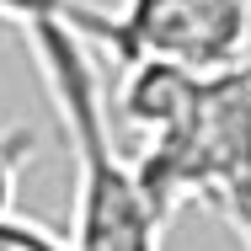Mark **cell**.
<instances>
[{
	"instance_id": "1",
	"label": "cell",
	"mask_w": 251,
	"mask_h": 251,
	"mask_svg": "<svg viewBox=\"0 0 251 251\" xmlns=\"http://www.w3.org/2000/svg\"><path fill=\"white\" fill-rule=\"evenodd\" d=\"M32 64L49 86V101L64 123L70 160H75V251H155L166 214L139 182V166H128L112 145L107 101H101L97 64L86 53V32L64 16H38L22 27Z\"/></svg>"
},
{
	"instance_id": "4",
	"label": "cell",
	"mask_w": 251,
	"mask_h": 251,
	"mask_svg": "<svg viewBox=\"0 0 251 251\" xmlns=\"http://www.w3.org/2000/svg\"><path fill=\"white\" fill-rule=\"evenodd\" d=\"M16 166H22V139H0V219L11 214V198H16Z\"/></svg>"
},
{
	"instance_id": "3",
	"label": "cell",
	"mask_w": 251,
	"mask_h": 251,
	"mask_svg": "<svg viewBox=\"0 0 251 251\" xmlns=\"http://www.w3.org/2000/svg\"><path fill=\"white\" fill-rule=\"evenodd\" d=\"M0 251H75L64 246V241H53L49 230H38V225H22V219H0Z\"/></svg>"
},
{
	"instance_id": "2",
	"label": "cell",
	"mask_w": 251,
	"mask_h": 251,
	"mask_svg": "<svg viewBox=\"0 0 251 251\" xmlns=\"http://www.w3.org/2000/svg\"><path fill=\"white\" fill-rule=\"evenodd\" d=\"M112 49L134 59H176L219 75L251 49L246 0H128L112 16Z\"/></svg>"
}]
</instances>
